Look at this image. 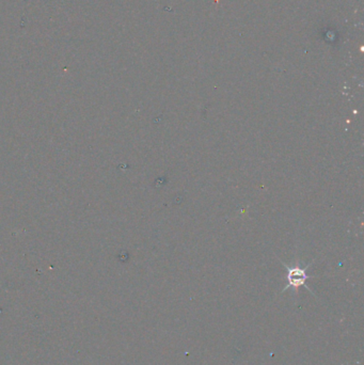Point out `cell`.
<instances>
[{"instance_id": "obj_1", "label": "cell", "mask_w": 364, "mask_h": 365, "mask_svg": "<svg viewBox=\"0 0 364 365\" xmlns=\"http://www.w3.org/2000/svg\"><path fill=\"white\" fill-rule=\"evenodd\" d=\"M282 264L286 268V272H288L286 273L288 285L285 286L284 291H286L288 289H294L295 291H297L300 286H306L309 291H311L306 285V281L311 278V276H309V274L307 273L308 268L311 264H308L306 267H302L299 264L290 266V265H286L283 262H282Z\"/></svg>"}]
</instances>
